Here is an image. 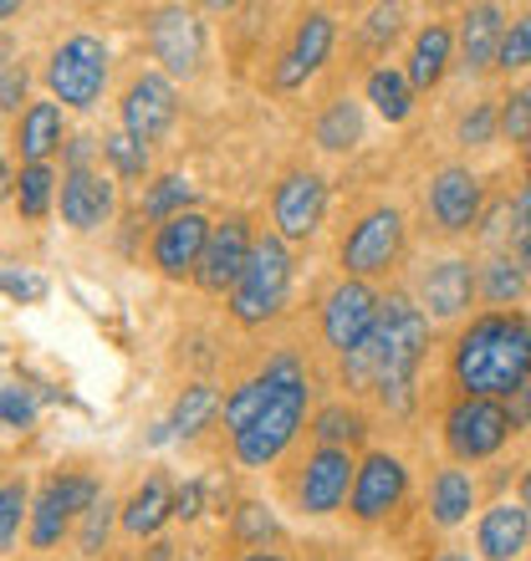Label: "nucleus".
<instances>
[{
  "label": "nucleus",
  "mask_w": 531,
  "mask_h": 561,
  "mask_svg": "<svg viewBox=\"0 0 531 561\" xmlns=\"http://www.w3.org/2000/svg\"><path fill=\"white\" fill-rule=\"evenodd\" d=\"M425 347H429L425 307H414L409 296H388L384 307H379L373 337L358 353L342 357V373H348L353 388H373L394 414H404L414 399V373L425 363Z\"/></svg>",
  "instance_id": "obj_1"
},
{
  "label": "nucleus",
  "mask_w": 531,
  "mask_h": 561,
  "mask_svg": "<svg viewBox=\"0 0 531 561\" xmlns=\"http://www.w3.org/2000/svg\"><path fill=\"white\" fill-rule=\"evenodd\" d=\"M450 373L465 399L506 403L531 378V322L521 311H486L455 337Z\"/></svg>",
  "instance_id": "obj_2"
},
{
  "label": "nucleus",
  "mask_w": 531,
  "mask_h": 561,
  "mask_svg": "<svg viewBox=\"0 0 531 561\" xmlns=\"http://www.w3.org/2000/svg\"><path fill=\"white\" fill-rule=\"evenodd\" d=\"M266 383H271V403H266V414L256 419L246 434H236V459L240 465H271V459L296 439V428H302V414H307V373L296 363L292 353H276L266 363L261 373Z\"/></svg>",
  "instance_id": "obj_3"
},
{
  "label": "nucleus",
  "mask_w": 531,
  "mask_h": 561,
  "mask_svg": "<svg viewBox=\"0 0 531 561\" xmlns=\"http://www.w3.org/2000/svg\"><path fill=\"white\" fill-rule=\"evenodd\" d=\"M286 291H292V255H286V240L261 236L251 261H246V271H240L236 291H230V317H236L240 327L271 322V317L286 307Z\"/></svg>",
  "instance_id": "obj_4"
},
{
  "label": "nucleus",
  "mask_w": 531,
  "mask_h": 561,
  "mask_svg": "<svg viewBox=\"0 0 531 561\" xmlns=\"http://www.w3.org/2000/svg\"><path fill=\"white\" fill-rule=\"evenodd\" d=\"M46 82H52V98L61 107H92L108 88V46L88 31L61 42L46 61Z\"/></svg>",
  "instance_id": "obj_5"
},
{
  "label": "nucleus",
  "mask_w": 531,
  "mask_h": 561,
  "mask_svg": "<svg viewBox=\"0 0 531 561\" xmlns=\"http://www.w3.org/2000/svg\"><path fill=\"white\" fill-rule=\"evenodd\" d=\"M511 434L517 428L506 419V403L496 399H465L460 393L450 403V414H444V444H450L455 459H490Z\"/></svg>",
  "instance_id": "obj_6"
},
{
  "label": "nucleus",
  "mask_w": 531,
  "mask_h": 561,
  "mask_svg": "<svg viewBox=\"0 0 531 561\" xmlns=\"http://www.w3.org/2000/svg\"><path fill=\"white\" fill-rule=\"evenodd\" d=\"M398 251H404V215L394 205H379L348 230L338 255H342L348 280H363V276H379V271L394 266Z\"/></svg>",
  "instance_id": "obj_7"
},
{
  "label": "nucleus",
  "mask_w": 531,
  "mask_h": 561,
  "mask_svg": "<svg viewBox=\"0 0 531 561\" xmlns=\"http://www.w3.org/2000/svg\"><path fill=\"white\" fill-rule=\"evenodd\" d=\"M379 296H373V286L369 280H348L342 276L332 291H327V301H323V337H327V347L332 353H358L363 342L373 337V327H379Z\"/></svg>",
  "instance_id": "obj_8"
},
{
  "label": "nucleus",
  "mask_w": 531,
  "mask_h": 561,
  "mask_svg": "<svg viewBox=\"0 0 531 561\" xmlns=\"http://www.w3.org/2000/svg\"><path fill=\"white\" fill-rule=\"evenodd\" d=\"M256 251V236H251V220L246 215H225V220L210 225V240H205V255H200V266H194V286L210 296L221 291H236L240 271L251 261Z\"/></svg>",
  "instance_id": "obj_9"
},
{
  "label": "nucleus",
  "mask_w": 531,
  "mask_h": 561,
  "mask_svg": "<svg viewBox=\"0 0 531 561\" xmlns=\"http://www.w3.org/2000/svg\"><path fill=\"white\" fill-rule=\"evenodd\" d=\"M358 465L348 449H312L307 465H302V480H296V505L307 516H332L348 495H353Z\"/></svg>",
  "instance_id": "obj_10"
},
{
  "label": "nucleus",
  "mask_w": 531,
  "mask_h": 561,
  "mask_svg": "<svg viewBox=\"0 0 531 561\" xmlns=\"http://www.w3.org/2000/svg\"><path fill=\"white\" fill-rule=\"evenodd\" d=\"M174 113H179V98L169 88V77L159 72H138L123 92V134H133L138 144H159L169 128H174Z\"/></svg>",
  "instance_id": "obj_11"
},
{
  "label": "nucleus",
  "mask_w": 531,
  "mask_h": 561,
  "mask_svg": "<svg viewBox=\"0 0 531 561\" xmlns=\"http://www.w3.org/2000/svg\"><path fill=\"white\" fill-rule=\"evenodd\" d=\"M327 209V184L323 174L312 169H292V174L276 184V199H271V215H276V236L281 240H307L317 236Z\"/></svg>",
  "instance_id": "obj_12"
},
{
  "label": "nucleus",
  "mask_w": 531,
  "mask_h": 561,
  "mask_svg": "<svg viewBox=\"0 0 531 561\" xmlns=\"http://www.w3.org/2000/svg\"><path fill=\"white\" fill-rule=\"evenodd\" d=\"M148 46L154 57L163 61L169 77H194L200 72V57H205V26L194 11H159L148 21Z\"/></svg>",
  "instance_id": "obj_13"
},
{
  "label": "nucleus",
  "mask_w": 531,
  "mask_h": 561,
  "mask_svg": "<svg viewBox=\"0 0 531 561\" xmlns=\"http://www.w3.org/2000/svg\"><path fill=\"white\" fill-rule=\"evenodd\" d=\"M205 240H210V220L200 209H184V215H174V220H163L159 230H154L148 255H154V266H159L169 280H184V276H194V266H200Z\"/></svg>",
  "instance_id": "obj_14"
},
{
  "label": "nucleus",
  "mask_w": 531,
  "mask_h": 561,
  "mask_svg": "<svg viewBox=\"0 0 531 561\" xmlns=\"http://www.w3.org/2000/svg\"><path fill=\"white\" fill-rule=\"evenodd\" d=\"M404 490H409V470H404V459L394 455H369L358 465V480H353V516L358 520H384L398 501H404Z\"/></svg>",
  "instance_id": "obj_15"
},
{
  "label": "nucleus",
  "mask_w": 531,
  "mask_h": 561,
  "mask_svg": "<svg viewBox=\"0 0 531 561\" xmlns=\"http://www.w3.org/2000/svg\"><path fill=\"white\" fill-rule=\"evenodd\" d=\"M419 301H425L429 322H455V317H465V311H471V301H475V271H471V261L450 255V261H440V266H429L425 280H419Z\"/></svg>",
  "instance_id": "obj_16"
},
{
  "label": "nucleus",
  "mask_w": 531,
  "mask_h": 561,
  "mask_svg": "<svg viewBox=\"0 0 531 561\" xmlns=\"http://www.w3.org/2000/svg\"><path fill=\"white\" fill-rule=\"evenodd\" d=\"M429 215H434V225L450 230V236L471 230V225L481 220V179H475L471 169H460V163L440 169L434 184H429Z\"/></svg>",
  "instance_id": "obj_17"
},
{
  "label": "nucleus",
  "mask_w": 531,
  "mask_h": 561,
  "mask_svg": "<svg viewBox=\"0 0 531 561\" xmlns=\"http://www.w3.org/2000/svg\"><path fill=\"white\" fill-rule=\"evenodd\" d=\"M332 36H338V26H332V15L327 11L302 15V21H296L292 46H286V57H281V67H276V88H302V82H307V77L327 61Z\"/></svg>",
  "instance_id": "obj_18"
},
{
  "label": "nucleus",
  "mask_w": 531,
  "mask_h": 561,
  "mask_svg": "<svg viewBox=\"0 0 531 561\" xmlns=\"http://www.w3.org/2000/svg\"><path fill=\"white\" fill-rule=\"evenodd\" d=\"M113 179L98 174V169H77V174H61V220L72 230H98V225L113 220Z\"/></svg>",
  "instance_id": "obj_19"
},
{
  "label": "nucleus",
  "mask_w": 531,
  "mask_h": 561,
  "mask_svg": "<svg viewBox=\"0 0 531 561\" xmlns=\"http://www.w3.org/2000/svg\"><path fill=\"white\" fill-rule=\"evenodd\" d=\"M501 42H506L501 5H471V11L460 15L455 46H460V67H465V72H486V67H496Z\"/></svg>",
  "instance_id": "obj_20"
},
{
  "label": "nucleus",
  "mask_w": 531,
  "mask_h": 561,
  "mask_svg": "<svg viewBox=\"0 0 531 561\" xmlns=\"http://www.w3.org/2000/svg\"><path fill=\"white\" fill-rule=\"evenodd\" d=\"M531 541V511L527 505H490L486 516H481V526H475V547H481V557L486 561H517L521 551H527Z\"/></svg>",
  "instance_id": "obj_21"
},
{
  "label": "nucleus",
  "mask_w": 531,
  "mask_h": 561,
  "mask_svg": "<svg viewBox=\"0 0 531 561\" xmlns=\"http://www.w3.org/2000/svg\"><path fill=\"white\" fill-rule=\"evenodd\" d=\"M67 144V118H61V103H31L21 113V128H15V148L26 163H46L57 148Z\"/></svg>",
  "instance_id": "obj_22"
},
{
  "label": "nucleus",
  "mask_w": 531,
  "mask_h": 561,
  "mask_svg": "<svg viewBox=\"0 0 531 561\" xmlns=\"http://www.w3.org/2000/svg\"><path fill=\"white\" fill-rule=\"evenodd\" d=\"M450 57H455V36H450V26H434V21H429V26L414 36L409 88H440L444 72H450Z\"/></svg>",
  "instance_id": "obj_23"
},
{
  "label": "nucleus",
  "mask_w": 531,
  "mask_h": 561,
  "mask_svg": "<svg viewBox=\"0 0 531 561\" xmlns=\"http://www.w3.org/2000/svg\"><path fill=\"white\" fill-rule=\"evenodd\" d=\"M169 516H174V490H169L163 474H148L144 485L128 495V505H123V531L128 536H154Z\"/></svg>",
  "instance_id": "obj_24"
},
{
  "label": "nucleus",
  "mask_w": 531,
  "mask_h": 561,
  "mask_svg": "<svg viewBox=\"0 0 531 561\" xmlns=\"http://www.w3.org/2000/svg\"><path fill=\"white\" fill-rule=\"evenodd\" d=\"M475 511V480L465 470H440L434 474V485H429V516L440 520V526H460V520H471Z\"/></svg>",
  "instance_id": "obj_25"
},
{
  "label": "nucleus",
  "mask_w": 531,
  "mask_h": 561,
  "mask_svg": "<svg viewBox=\"0 0 531 561\" xmlns=\"http://www.w3.org/2000/svg\"><path fill=\"white\" fill-rule=\"evenodd\" d=\"M358 138H363V107L353 98H332L317 118V144L327 153H348V148H358Z\"/></svg>",
  "instance_id": "obj_26"
},
{
  "label": "nucleus",
  "mask_w": 531,
  "mask_h": 561,
  "mask_svg": "<svg viewBox=\"0 0 531 561\" xmlns=\"http://www.w3.org/2000/svg\"><path fill=\"white\" fill-rule=\"evenodd\" d=\"M215 414H221V393H215L210 383H190L174 399V414H169V424L163 428H169L174 439H194V434H200Z\"/></svg>",
  "instance_id": "obj_27"
},
{
  "label": "nucleus",
  "mask_w": 531,
  "mask_h": 561,
  "mask_svg": "<svg viewBox=\"0 0 531 561\" xmlns=\"http://www.w3.org/2000/svg\"><path fill=\"white\" fill-rule=\"evenodd\" d=\"M369 103L379 107V118L404 123L409 118V107H414L409 72H398V67H373L369 72Z\"/></svg>",
  "instance_id": "obj_28"
},
{
  "label": "nucleus",
  "mask_w": 531,
  "mask_h": 561,
  "mask_svg": "<svg viewBox=\"0 0 531 561\" xmlns=\"http://www.w3.org/2000/svg\"><path fill=\"white\" fill-rule=\"evenodd\" d=\"M527 286H531V276L521 271V261L517 255H496L486 266V276H481V291H486V301L490 307H517L521 296H527Z\"/></svg>",
  "instance_id": "obj_29"
},
{
  "label": "nucleus",
  "mask_w": 531,
  "mask_h": 561,
  "mask_svg": "<svg viewBox=\"0 0 531 561\" xmlns=\"http://www.w3.org/2000/svg\"><path fill=\"white\" fill-rule=\"evenodd\" d=\"M312 434H317V449H348V444H358L369 434V419L358 409H348V403H327Z\"/></svg>",
  "instance_id": "obj_30"
},
{
  "label": "nucleus",
  "mask_w": 531,
  "mask_h": 561,
  "mask_svg": "<svg viewBox=\"0 0 531 561\" xmlns=\"http://www.w3.org/2000/svg\"><path fill=\"white\" fill-rule=\"evenodd\" d=\"M52 194H57V169L52 163H26L21 179H15V209L26 220H42L46 209H52Z\"/></svg>",
  "instance_id": "obj_31"
},
{
  "label": "nucleus",
  "mask_w": 531,
  "mask_h": 561,
  "mask_svg": "<svg viewBox=\"0 0 531 561\" xmlns=\"http://www.w3.org/2000/svg\"><path fill=\"white\" fill-rule=\"evenodd\" d=\"M190 199H194L190 179H184V174H163V179H154V184H148L144 215L154 225H163V220H174V215H184V209H190Z\"/></svg>",
  "instance_id": "obj_32"
},
{
  "label": "nucleus",
  "mask_w": 531,
  "mask_h": 561,
  "mask_svg": "<svg viewBox=\"0 0 531 561\" xmlns=\"http://www.w3.org/2000/svg\"><path fill=\"white\" fill-rule=\"evenodd\" d=\"M266 403H271V383H266V378L240 383L236 393L225 399V428H230V434H246V428L266 414Z\"/></svg>",
  "instance_id": "obj_33"
},
{
  "label": "nucleus",
  "mask_w": 531,
  "mask_h": 561,
  "mask_svg": "<svg viewBox=\"0 0 531 561\" xmlns=\"http://www.w3.org/2000/svg\"><path fill=\"white\" fill-rule=\"evenodd\" d=\"M67 505L57 501V490H52V480H46L42 490V501H36V511H31V547H57L61 536H67Z\"/></svg>",
  "instance_id": "obj_34"
},
{
  "label": "nucleus",
  "mask_w": 531,
  "mask_h": 561,
  "mask_svg": "<svg viewBox=\"0 0 531 561\" xmlns=\"http://www.w3.org/2000/svg\"><path fill=\"white\" fill-rule=\"evenodd\" d=\"M103 153H108V163H113L123 179H144L148 174V148L138 144L133 134H123V128L103 138Z\"/></svg>",
  "instance_id": "obj_35"
},
{
  "label": "nucleus",
  "mask_w": 531,
  "mask_h": 561,
  "mask_svg": "<svg viewBox=\"0 0 531 561\" xmlns=\"http://www.w3.org/2000/svg\"><path fill=\"white\" fill-rule=\"evenodd\" d=\"M501 138L506 144L531 148V82H521V88L501 103Z\"/></svg>",
  "instance_id": "obj_36"
},
{
  "label": "nucleus",
  "mask_w": 531,
  "mask_h": 561,
  "mask_svg": "<svg viewBox=\"0 0 531 561\" xmlns=\"http://www.w3.org/2000/svg\"><path fill=\"white\" fill-rule=\"evenodd\" d=\"M52 490H57V501L67 505V516H88L92 505L103 501L98 480H88V474H57V480H52Z\"/></svg>",
  "instance_id": "obj_37"
},
{
  "label": "nucleus",
  "mask_w": 531,
  "mask_h": 561,
  "mask_svg": "<svg viewBox=\"0 0 531 561\" xmlns=\"http://www.w3.org/2000/svg\"><path fill=\"white\" fill-rule=\"evenodd\" d=\"M21 520H26V480H5L0 485V551L21 536Z\"/></svg>",
  "instance_id": "obj_38"
},
{
  "label": "nucleus",
  "mask_w": 531,
  "mask_h": 561,
  "mask_svg": "<svg viewBox=\"0 0 531 561\" xmlns=\"http://www.w3.org/2000/svg\"><path fill=\"white\" fill-rule=\"evenodd\" d=\"M496 67H501V72H521V67H531V11L506 26V42H501Z\"/></svg>",
  "instance_id": "obj_39"
},
{
  "label": "nucleus",
  "mask_w": 531,
  "mask_h": 561,
  "mask_svg": "<svg viewBox=\"0 0 531 561\" xmlns=\"http://www.w3.org/2000/svg\"><path fill=\"white\" fill-rule=\"evenodd\" d=\"M236 536L246 541V547H261V551H266V541L276 536V516H271L266 505L246 501V505L236 511Z\"/></svg>",
  "instance_id": "obj_40"
},
{
  "label": "nucleus",
  "mask_w": 531,
  "mask_h": 561,
  "mask_svg": "<svg viewBox=\"0 0 531 561\" xmlns=\"http://www.w3.org/2000/svg\"><path fill=\"white\" fill-rule=\"evenodd\" d=\"M496 134H501V107L496 103H475L471 113L460 118V144L481 148V144H490Z\"/></svg>",
  "instance_id": "obj_41"
},
{
  "label": "nucleus",
  "mask_w": 531,
  "mask_h": 561,
  "mask_svg": "<svg viewBox=\"0 0 531 561\" xmlns=\"http://www.w3.org/2000/svg\"><path fill=\"white\" fill-rule=\"evenodd\" d=\"M108 531H113V501H98L88 511V516H82V531H77V547H82V557H98V551H103V541H108Z\"/></svg>",
  "instance_id": "obj_42"
},
{
  "label": "nucleus",
  "mask_w": 531,
  "mask_h": 561,
  "mask_svg": "<svg viewBox=\"0 0 531 561\" xmlns=\"http://www.w3.org/2000/svg\"><path fill=\"white\" fill-rule=\"evenodd\" d=\"M0 424L5 428H31L36 424V399H31L26 388L0 383Z\"/></svg>",
  "instance_id": "obj_43"
},
{
  "label": "nucleus",
  "mask_w": 531,
  "mask_h": 561,
  "mask_svg": "<svg viewBox=\"0 0 531 561\" xmlns=\"http://www.w3.org/2000/svg\"><path fill=\"white\" fill-rule=\"evenodd\" d=\"M404 31V5H373L369 26H363V42L369 46H388Z\"/></svg>",
  "instance_id": "obj_44"
},
{
  "label": "nucleus",
  "mask_w": 531,
  "mask_h": 561,
  "mask_svg": "<svg viewBox=\"0 0 531 561\" xmlns=\"http://www.w3.org/2000/svg\"><path fill=\"white\" fill-rule=\"evenodd\" d=\"M26 88H31V72L15 61V67H5L0 72V113H15V107L26 103Z\"/></svg>",
  "instance_id": "obj_45"
},
{
  "label": "nucleus",
  "mask_w": 531,
  "mask_h": 561,
  "mask_svg": "<svg viewBox=\"0 0 531 561\" xmlns=\"http://www.w3.org/2000/svg\"><path fill=\"white\" fill-rule=\"evenodd\" d=\"M0 291L11 296V301H42L46 280L42 276H26V271H0Z\"/></svg>",
  "instance_id": "obj_46"
},
{
  "label": "nucleus",
  "mask_w": 531,
  "mask_h": 561,
  "mask_svg": "<svg viewBox=\"0 0 531 561\" xmlns=\"http://www.w3.org/2000/svg\"><path fill=\"white\" fill-rule=\"evenodd\" d=\"M200 505H205V485H200V480H190V485L174 490V516L179 520H194L200 516Z\"/></svg>",
  "instance_id": "obj_47"
},
{
  "label": "nucleus",
  "mask_w": 531,
  "mask_h": 561,
  "mask_svg": "<svg viewBox=\"0 0 531 561\" xmlns=\"http://www.w3.org/2000/svg\"><path fill=\"white\" fill-rule=\"evenodd\" d=\"M506 419H511V428H527L531 424V378L506 399Z\"/></svg>",
  "instance_id": "obj_48"
},
{
  "label": "nucleus",
  "mask_w": 531,
  "mask_h": 561,
  "mask_svg": "<svg viewBox=\"0 0 531 561\" xmlns=\"http://www.w3.org/2000/svg\"><path fill=\"white\" fill-rule=\"evenodd\" d=\"M511 220H517V236L531 240V179L521 184V194L511 199Z\"/></svg>",
  "instance_id": "obj_49"
},
{
  "label": "nucleus",
  "mask_w": 531,
  "mask_h": 561,
  "mask_svg": "<svg viewBox=\"0 0 531 561\" xmlns=\"http://www.w3.org/2000/svg\"><path fill=\"white\" fill-rule=\"evenodd\" d=\"M88 159H92V138H67V174L88 169Z\"/></svg>",
  "instance_id": "obj_50"
},
{
  "label": "nucleus",
  "mask_w": 531,
  "mask_h": 561,
  "mask_svg": "<svg viewBox=\"0 0 531 561\" xmlns=\"http://www.w3.org/2000/svg\"><path fill=\"white\" fill-rule=\"evenodd\" d=\"M5 194H15V184H11V169H5V148H0V199Z\"/></svg>",
  "instance_id": "obj_51"
},
{
  "label": "nucleus",
  "mask_w": 531,
  "mask_h": 561,
  "mask_svg": "<svg viewBox=\"0 0 531 561\" xmlns=\"http://www.w3.org/2000/svg\"><path fill=\"white\" fill-rule=\"evenodd\" d=\"M240 561H286V557H281V551H246Z\"/></svg>",
  "instance_id": "obj_52"
},
{
  "label": "nucleus",
  "mask_w": 531,
  "mask_h": 561,
  "mask_svg": "<svg viewBox=\"0 0 531 561\" xmlns=\"http://www.w3.org/2000/svg\"><path fill=\"white\" fill-rule=\"evenodd\" d=\"M517 261H521V271L531 276V240H521V255H517Z\"/></svg>",
  "instance_id": "obj_53"
},
{
  "label": "nucleus",
  "mask_w": 531,
  "mask_h": 561,
  "mask_svg": "<svg viewBox=\"0 0 531 561\" xmlns=\"http://www.w3.org/2000/svg\"><path fill=\"white\" fill-rule=\"evenodd\" d=\"M11 15H21V5H15V0H0V21H11Z\"/></svg>",
  "instance_id": "obj_54"
},
{
  "label": "nucleus",
  "mask_w": 531,
  "mask_h": 561,
  "mask_svg": "<svg viewBox=\"0 0 531 561\" xmlns=\"http://www.w3.org/2000/svg\"><path fill=\"white\" fill-rule=\"evenodd\" d=\"M521 505H527V511H531V470L521 474Z\"/></svg>",
  "instance_id": "obj_55"
},
{
  "label": "nucleus",
  "mask_w": 531,
  "mask_h": 561,
  "mask_svg": "<svg viewBox=\"0 0 531 561\" xmlns=\"http://www.w3.org/2000/svg\"><path fill=\"white\" fill-rule=\"evenodd\" d=\"M440 561H475V557H471V551H444Z\"/></svg>",
  "instance_id": "obj_56"
},
{
  "label": "nucleus",
  "mask_w": 531,
  "mask_h": 561,
  "mask_svg": "<svg viewBox=\"0 0 531 561\" xmlns=\"http://www.w3.org/2000/svg\"><path fill=\"white\" fill-rule=\"evenodd\" d=\"M527 169H531V148H527Z\"/></svg>",
  "instance_id": "obj_57"
}]
</instances>
